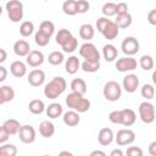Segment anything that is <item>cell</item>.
<instances>
[{
	"label": "cell",
	"mask_w": 156,
	"mask_h": 156,
	"mask_svg": "<svg viewBox=\"0 0 156 156\" xmlns=\"http://www.w3.org/2000/svg\"><path fill=\"white\" fill-rule=\"evenodd\" d=\"M67 88V82L63 77H54L49 83L44 87V95L48 99H56L58 98Z\"/></svg>",
	"instance_id": "1"
},
{
	"label": "cell",
	"mask_w": 156,
	"mask_h": 156,
	"mask_svg": "<svg viewBox=\"0 0 156 156\" xmlns=\"http://www.w3.org/2000/svg\"><path fill=\"white\" fill-rule=\"evenodd\" d=\"M66 105L71 110L77 111L78 113H84L90 108V101L83 95H79L73 91L66 96Z\"/></svg>",
	"instance_id": "2"
},
{
	"label": "cell",
	"mask_w": 156,
	"mask_h": 156,
	"mask_svg": "<svg viewBox=\"0 0 156 156\" xmlns=\"http://www.w3.org/2000/svg\"><path fill=\"white\" fill-rule=\"evenodd\" d=\"M5 9L7 11V17L11 22L17 23L23 18V4L20 0H7Z\"/></svg>",
	"instance_id": "3"
},
{
	"label": "cell",
	"mask_w": 156,
	"mask_h": 156,
	"mask_svg": "<svg viewBox=\"0 0 156 156\" xmlns=\"http://www.w3.org/2000/svg\"><path fill=\"white\" fill-rule=\"evenodd\" d=\"M102 94H104V98L107 101H112V102L117 101L122 96V87L116 80H108L104 85Z\"/></svg>",
	"instance_id": "4"
},
{
	"label": "cell",
	"mask_w": 156,
	"mask_h": 156,
	"mask_svg": "<svg viewBox=\"0 0 156 156\" xmlns=\"http://www.w3.org/2000/svg\"><path fill=\"white\" fill-rule=\"evenodd\" d=\"M79 56L83 57L87 61H93V62H99L100 61V52L96 49V46L90 41H85L84 44L80 45Z\"/></svg>",
	"instance_id": "5"
},
{
	"label": "cell",
	"mask_w": 156,
	"mask_h": 156,
	"mask_svg": "<svg viewBox=\"0 0 156 156\" xmlns=\"http://www.w3.org/2000/svg\"><path fill=\"white\" fill-rule=\"evenodd\" d=\"M138 111H139V117L144 123L151 124L155 121V107L149 100L141 102L139 105V110Z\"/></svg>",
	"instance_id": "6"
},
{
	"label": "cell",
	"mask_w": 156,
	"mask_h": 156,
	"mask_svg": "<svg viewBox=\"0 0 156 156\" xmlns=\"http://www.w3.org/2000/svg\"><path fill=\"white\" fill-rule=\"evenodd\" d=\"M139 48H140V44H139L138 39L134 38V37H126L123 39L122 44H121L122 52L126 56H133V55H135L139 51Z\"/></svg>",
	"instance_id": "7"
},
{
	"label": "cell",
	"mask_w": 156,
	"mask_h": 156,
	"mask_svg": "<svg viewBox=\"0 0 156 156\" xmlns=\"http://www.w3.org/2000/svg\"><path fill=\"white\" fill-rule=\"evenodd\" d=\"M17 134H18L20 140L23 144H32V143L35 141V138H37V132H35L34 127L30 126V124L21 126Z\"/></svg>",
	"instance_id": "8"
},
{
	"label": "cell",
	"mask_w": 156,
	"mask_h": 156,
	"mask_svg": "<svg viewBox=\"0 0 156 156\" xmlns=\"http://www.w3.org/2000/svg\"><path fill=\"white\" fill-rule=\"evenodd\" d=\"M115 140L117 143V145L119 146H124V145H129L132 143H134L135 140V133L132 129H119L117 132V134L115 135Z\"/></svg>",
	"instance_id": "9"
},
{
	"label": "cell",
	"mask_w": 156,
	"mask_h": 156,
	"mask_svg": "<svg viewBox=\"0 0 156 156\" xmlns=\"http://www.w3.org/2000/svg\"><path fill=\"white\" fill-rule=\"evenodd\" d=\"M136 66L138 62L133 56H124L116 61V68L118 72H130L134 71Z\"/></svg>",
	"instance_id": "10"
},
{
	"label": "cell",
	"mask_w": 156,
	"mask_h": 156,
	"mask_svg": "<svg viewBox=\"0 0 156 156\" xmlns=\"http://www.w3.org/2000/svg\"><path fill=\"white\" fill-rule=\"evenodd\" d=\"M122 88L127 91V93H134L136 91V89L139 88V78L136 74L129 73L127 74L123 80H122Z\"/></svg>",
	"instance_id": "11"
},
{
	"label": "cell",
	"mask_w": 156,
	"mask_h": 156,
	"mask_svg": "<svg viewBox=\"0 0 156 156\" xmlns=\"http://www.w3.org/2000/svg\"><path fill=\"white\" fill-rule=\"evenodd\" d=\"M26 57H27L26 62L30 67H39V66H41L44 63V60H45L44 54L41 51H39V50H30L29 54Z\"/></svg>",
	"instance_id": "12"
},
{
	"label": "cell",
	"mask_w": 156,
	"mask_h": 156,
	"mask_svg": "<svg viewBox=\"0 0 156 156\" xmlns=\"http://www.w3.org/2000/svg\"><path fill=\"white\" fill-rule=\"evenodd\" d=\"M27 79H28V83L32 87H40L45 82V72L43 69L35 68V69H33L28 73Z\"/></svg>",
	"instance_id": "13"
},
{
	"label": "cell",
	"mask_w": 156,
	"mask_h": 156,
	"mask_svg": "<svg viewBox=\"0 0 156 156\" xmlns=\"http://www.w3.org/2000/svg\"><path fill=\"white\" fill-rule=\"evenodd\" d=\"M113 140H115V134H113V132H112L111 128L105 127V128H101L100 129V132L98 134V141H99L100 145L108 146Z\"/></svg>",
	"instance_id": "14"
},
{
	"label": "cell",
	"mask_w": 156,
	"mask_h": 156,
	"mask_svg": "<svg viewBox=\"0 0 156 156\" xmlns=\"http://www.w3.org/2000/svg\"><path fill=\"white\" fill-rule=\"evenodd\" d=\"M136 115L132 108H123L121 110V124L124 127H130L135 123Z\"/></svg>",
	"instance_id": "15"
},
{
	"label": "cell",
	"mask_w": 156,
	"mask_h": 156,
	"mask_svg": "<svg viewBox=\"0 0 156 156\" xmlns=\"http://www.w3.org/2000/svg\"><path fill=\"white\" fill-rule=\"evenodd\" d=\"M101 34L104 35L105 39H107V40H113V39H116V38L118 37V34H119V28H118V26H117L113 21H110V22L106 24V27L104 28V30L101 32Z\"/></svg>",
	"instance_id": "16"
},
{
	"label": "cell",
	"mask_w": 156,
	"mask_h": 156,
	"mask_svg": "<svg viewBox=\"0 0 156 156\" xmlns=\"http://www.w3.org/2000/svg\"><path fill=\"white\" fill-rule=\"evenodd\" d=\"M10 72L16 78H22L27 74V65L20 60L13 61L10 66Z\"/></svg>",
	"instance_id": "17"
},
{
	"label": "cell",
	"mask_w": 156,
	"mask_h": 156,
	"mask_svg": "<svg viewBox=\"0 0 156 156\" xmlns=\"http://www.w3.org/2000/svg\"><path fill=\"white\" fill-rule=\"evenodd\" d=\"M30 51V45L27 40H23V39H20L17 41H15L13 44V52L20 56V57H24L29 54Z\"/></svg>",
	"instance_id": "18"
},
{
	"label": "cell",
	"mask_w": 156,
	"mask_h": 156,
	"mask_svg": "<svg viewBox=\"0 0 156 156\" xmlns=\"http://www.w3.org/2000/svg\"><path fill=\"white\" fill-rule=\"evenodd\" d=\"M79 68H80V61H79L78 56L72 55L65 61V71L68 74H76Z\"/></svg>",
	"instance_id": "19"
},
{
	"label": "cell",
	"mask_w": 156,
	"mask_h": 156,
	"mask_svg": "<svg viewBox=\"0 0 156 156\" xmlns=\"http://www.w3.org/2000/svg\"><path fill=\"white\" fill-rule=\"evenodd\" d=\"M62 119H63V123L67 127H76L80 122V116H79V113L77 111L69 110V111H67V112L63 113Z\"/></svg>",
	"instance_id": "20"
},
{
	"label": "cell",
	"mask_w": 156,
	"mask_h": 156,
	"mask_svg": "<svg viewBox=\"0 0 156 156\" xmlns=\"http://www.w3.org/2000/svg\"><path fill=\"white\" fill-rule=\"evenodd\" d=\"M39 133L43 138H51L55 134V126L52 122L45 119L41 121L39 124Z\"/></svg>",
	"instance_id": "21"
},
{
	"label": "cell",
	"mask_w": 156,
	"mask_h": 156,
	"mask_svg": "<svg viewBox=\"0 0 156 156\" xmlns=\"http://www.w3.org/2000/svg\"><path fill=\"white\" fill-rule=\"evenodd\" d=\"M45 112H46V116H48L49 118L55 119V118L61 117V115L63 113V108H62L61 104H58V102H52V104H50L49 106L45 107Z\"/></svg>",
	"instance_id": "22"
},
{
	"label": "cell",
	"mask_w": 156,
	"mask_h": 156,
	"mask_svg": "<svg viewBox=\"0 0 156 156\" xmlns=\"http://www.w3.org/2000/svg\"><path fill=\"white\" fill-rule=\"evenodd\" d=\"M117 55H118V50H117V48L115 45H112V44L104 45V48H102V56H104V58L107 62H113L117 58Z\"/></svg>",
	"instance_id": "23"
},
{
	"label": "cell",
	"mask_w": 156,
	"mask_h": 156,
	"mask_svg": "<svg viewBox=\"0 0 156 156\" xmlns=\"http://www.w3.org/2000/svg\"><path fill=\"white\" fill-rule=\"evenodd\" d=\"M94 34H95V29L93 27V24L90 23H84L80 26L79 28V37L85 40V41H89L94 38Z\"/></svg>",
	"instance_id": "24"
},
{
	"label": "cell",
	"mask_w": 156,
	"mask_h": 156,
	"mask_svg": "<svg viewBox=\"0 0 156 156\" xmlns=\"http://www.w3.org/2000/svg\"><path fill=\"white\" fill-rule=\"evenodd\" d=\"M87 83L84 79L82 78H74L72 82H71V90L73 93H77L79 95H84L87 93Z\"/></svg>",
	"instance_id": "25"
},
{
	"label": "cell",
	"mask_w": 156,
	"mask_h": 156,
	"mask_svg": "<svg viewBox=\"0 0 156 156\" xmlns=\"http://www.w3.org/2000/svg\"><path fill=\"white\" fill-rule=\"evenodd\" d=\"M45 104L43 100L40 99H33L29 104H28V110L33 113V115H40L45 111Z\"/></svg>",
	"instance_id": "26"
},
{
	"label": "cell",
	"mask_w": 156,
	"mask_h": 156,
	"mask_svg": "<svg viewBox=\"0 0 156 156\" xmlns=\"http://www.w3.org/2000/svg\"><path fill=\"white\" fill-rule=\"evenodd\" d=\"M2 127L6 129V132L10 134V135H15L18 133L20 128H21V124L17 119H13V118H10V119H6L4 123H2Z\"/></svg>",
	"instance_id": "27"
},
{
	"label": "cell",
	"mask_w": 156,
	"mask_h": 156,
	"mask_svg": "<svg viewBox=\"0 0 156 156\" xmlns=\"http://www.w3.org/2000/svg\"><path fill=\"white\" fill-rule=\"evenodd\" d=\"M133 22V18H132V15L130 13H124V15H117V18L115 21V23L118 26L119 29H126L128 28Z\"/></svg>",
	"instance_id": "28"
},
{
	"label": "cell",
	"mask_w": 156,
	"mask_h": 156,
	"mask_svg": "<svg viewBox=\"0 0 156 156\" xmlns=\"http://www.w3.org/2000/svg\"><path fill=\"white\" fill-rule=\"evenodd\" d=\"M62 11H63V13H66L68 16L77 15V2H76V0H66L62 4Z\"/></svg>",
	"instance_id": "29"
},
{
	"label": "cell",
	"mask_w": 156,
	"mask_h": 156,
	"mask_svg": "<svg viewBox=\"0 0 156 156\" xmlns=\"http://www.w3.org/2000/svg\"><path fill=\"white\" fill-rule=\"evenodd\" d=\"M33 32H34V24H33V22L24 21V22L21 23V26H20V34L22 37H24V38L30 37L33 34Z\"/></svg>",
	"instance_id": "30"
},
{
	"label": "cell",
	"mask_w": 156,
	"mask_h": 156,
	"mask_svg": "<svg viewBox=\"0 0 156 156\" xmlns=\"http://www.w3.org/2000/svg\"><path fill=\"white\" fill-rule=\"evenodd\" d=\"M80 68L87 72V73H94V72H98L100 69V61L99 62H93V61H87L84 60L82 63H80Z\"/></svg>",
	"instance_id": "31"
},
{
	"label": "cell",
	"mask_w": 156,
	"mask_h": 156,
	"mask_svg": "<svg viewBox=\"0 0 156 156\" xmlns=\"http://www.w3.org/2000/svg\"><path fill=\"white\" fill-rule=\"evenodd\" d=\"M17 147L13 144H1L0 145V156H16Z\"/></svg>",
	"instance_id": "32"
},
{
	"label": "cell",
	"mask_w": 156,
	"mask_h": 156,
	"mask_svg": "<svg viewBox=\"0 0 156 156\" xmlns=\"http://www.w3.org/2000/svg\"><path fill=\"white\" fill-rule=\"evenodd\" d=\"M38 30H40L41 33H44L45 35H48V37L51 38L52 34L55 33V24H54L51 21H43V22L40 23Z\"/></svg>",
	"instance_id": "33"
},
{
	"label": "cell",
	"mask_w": 156,
	"mask_h": 156,
	"mask_svg": "<svg viewBox=\"0 0 156 156\" xmlns=\"http://www.w3.org/2000/svg\"><path fill=\"white\" fill-rule=\"evenodd\" d=\"M72 37V33H71V30H68V29H66V28H62V29H60L57 33H56V44H58L60 46H62L69 38Z\"/></svg>",
	"instance_id": "34"
},
{
	"label": "cell",
	"mask_w": 156,
	"mask_h": 156,
	"mask_svg": "<svg viewBox=\"0 0 156 156\" xmlns=\"http://www.w3.org/2000/svg\"><path fill=\"white\" fill-rule=\"evenodd\" d=\"M63 61H65V56H63V52H61V51H52L48 56V62L52 66H58Z\"/></svg>",
	"instance_id": "35"
},
{
	"label": "cell",
	"mask_w": 156,
	"mask_h": 156,
	"mask_svg": "<svg viewBox=\"0 0 156 156\" xmlns=\"http://www.w3.org/2000/svg\"><path fill=\"white\" fill-rule=\"evenodd\" d=\"M139 65L144 71H151L154 68V57L151 55H143L139 58Z\"/></svg>",
	"instance_id": "36"
},
{
	"label": "cell",
	"mask_w": 156,
	"mask_h": 156,
	"mask_svg": "<svg viewBox=\"0 0 156 156\" xmlns=\"http://www.w3.org/2000/svg\"><path fill=\"white\" fill-rule=\"evenodd\" d=\"M61 48H62V51L63 52H73V51H76L77 48H78V40H77V38L74 35H72Z\"/></svg>",
	"instance_id": "37"
},
{
	"label": "cell",
	"mask_w": 156,
	"mask_h": 156,
	"mask_svg": "<svg viewBox=\"0 0 156 156\" xmlns=\"http://www.w3.org/2000/svg\"><path fill=\"white\" fill-rule=\"evenodd\" d=\"M0 91L2 94V98L5 100V102H10L15 99V90L10 85H2L0 87Z\"/></svg>",
	"instance_id": "38"
},
{
	"label": "cell",
	"mask_w": 156,
	"mask_h": 156,
	"mask_svg": "<svg viewBox=\"0 0 156 156\" xmlns=\"http://www.w3.org/2000/svg\"><path fill=\"white\" fill-rule=\"evenodd\" d=\"M140 94L144 99L146 100H151L154 99V95H155V89H154V85L152 84H144L141 88H140Z\"/></svg>",
	"instance_id": "39"
},
{
	"label": "cell",
	"mask_w": 156,
	"mask_h": 156,
	"mask_svg": "<svg viewBox=\"0 0 156 156\" xmlns=\"http://www.w3.org/2000/svg\"><path fill=\"white\" fill-rule=\"evenodd\" d=\"M101 12L105 17H111V16H115L116 15V4L112 2V1H108L106 4H104L102 9H101Z\"/></svg>",
	"instance_id": "40"
},
{
	"label": "cell",
	"mask_w": 156,
	"mask_h": 156,
	"mask_svg": "<svg viewBox=\"0 0 156 156\" xmlns=\"http://www.w3.org/2000/svg\"><path fill=\"white\" fill-rule=\"evenodd\" d=\"M34 41L39 46H46L49 44V41H50V37H48L44 33H41L40 30H38L35 33V35H34Z\"/></svg>",
	"instance_id": "41"
},
{
	"label": "cell",
	"mask_w": 156,
	"mask_h": 156,
	"mask_svg": "<svg viewBox=\"0 0 156 156\" xmlns=\"http://www.w3.org/2000/svg\"><path fill=\"white\" fill-rule=\"evenodd\" d=\"M77 2V13H85L90 9V4L87 0H76Z\"/></svg>",
	"instance_id": "42"
},
{
	"label": "cell",
	"mask_w": 156,
	"mask_h": 156,
	"mask_svg": "<svg viewBox=\"0 0 156 156\" xmlns=\"http://www.w3.org/2000/svg\"><path fill=\"white\" fill-rule=\"evenodd\" d=\"M108 121L113 124H121V110L111 111L108 115Z\"/></svg>",
	"instance_id": "43"
},
{
	"label": "cell",
	"mask_w": 156,
	"mask_h": 156,
	"mask_svg": "<svg viewBox=\"0 0 156 156\" xmlns=\"http://www.w3.org/2000/svg\"><path fill=\"white\" fill-rule=\"evenodd\" d=\"M110 21H111V20H108V17H105V16L98 18V20H96V29L101 33V32L104 30V28L106 27V24H107Z\"/></svg>",
	"instance_id": "44"
},
{
	"label": "cell",
	"mask_w": 156,
	"mask_h": 156,
	"mask_svg": "<svg viewBox=\"0 0 156 156\" xmlns=\"http://www.w3.org/2000/svg\"><path fill=\"white\" fill-rule=\"evenodd\" d=\"M128 156H143V150L139 146H129L127 149Z\"/></svg>",
	"instance_id": "45"
},
{
	"label": "cell",
	"mask_w": 156,
	"mask_h": 156,
	"mask_svg": "<svg viewBox=\"0 0 156 156\" xmlns=\"http://www.w3.org/2000/svg\"><path fill=\"white\" fill-rule=\"evenodd\" d=\"M128 12V5L126 2L116 4V15H124Z\"/></svg>",
	"instance_id": "46"
},
{
	"label": "cell",
	"mask_w": 156,
	"mask_h": 156,
	"mask_svg": "<svg viewBox=\"0 0 156 156\" xmlns=\"http://www.w3.org/2000/svg\"><path fill=\"white\" fill-rule=\"evenodd\" d=\"M9 138H10V134L6 132V129L2 126H0V145L6 143L9 140Z\"/></svg>",
	"instance_id": "47"
},
{
	"label": "cell",
	"mask_w": 156,
	"mask_h": 156,
	"mask_svg": "<svg viewBox=\"0 0 156 156\" xmlns=\"http://www.w3.org/2000/svg\"><path fill=\"white\" fill-rule=\"evenodd\" d=\"M147 22L151 26H156V9H152L149 13H147Z\"/></svg>",
	"instance_id": "48"
},
{
	"label": "cell",
	"mask_w": 156,
	"mask_h": 156,
	"mask_svg": "<svg viewBox=\"0 0 156 156\" xmlns=\"http://www.w3.org/2000/svg\"><path fill=\"white\" fill-rule=\"evenodd\" d=\"M6 78H7V69L0 65V83L4 82Z\"/></svg>",
	"instance_id": "49"
},
{
	"label": "cell",
	"mask_w": 156,
	"mask_h": 156,
	"mask_svg": "<svg viewBox=\"0 0 156 156\" xmlns=\"http://www.w3.org/2000/svg\"><path fill=\"white\" fill-rule=\"evenodd\" d=\"M149 154L151 156H156V141H152L149 145Z\"/></svg>",
	"instance_id": "50"
},
{
	"label": "cell",
	"mask_w": 156,
	"mask_h": 156,
	"mask_svg": "<svg viewBox=\"0 0 156 156\" xmlns=\"http://www.w3.org/2000/svg\"><path fill=\"white\" fill-rule=\"evenodd\" d=\"M6 58H7V52H6V50L0 48V63L5 62V61H6Z\"/></svg>",
	"instance_id": "51"
},
{
	"label": "cell",
	"mask_w": 156,
	"mask_h": 156,
	"mask_svg": "<svg viewBox=\"0 0 156 156\" xmlns=\"http://www.w3.org/2000/svg\"><path fill=\"white\" fill-rule=\"evenodd\" d=\"M110 156H123V151L121 149H113L110 152Z\"/></svg>",
	"instance_id": "52"
},
{
	"label": "cell",
	"mask_w": 156,
	"mask_h": 156,
	"mask_svg": "<svg viewBox=\"0 0 156 156\" xmlns=\"http://www.w3.org/2000/svg\"><path fill=\"white\" fill-rule=\"evenodd\" d=\"M90 156H106V154L101 150H94L90 152Z\"/></svg>",
	"instance_id": "53"
},
{
	"label": "cell",
	"mask_w": 156,
	"mask_h": 156,
	"mask_svg": "<svg viewBox=\"0 0 156 156\" xmlns=\"http://www.w3.org/2000/svg\"><path fill=\"white\" fill-rule=\"evenodd\" d=\"M60 155H68V156H72L73 154H72V152H69V151H61V152H60Z\"/></svg>",
	"instance_id": "54"
},
{
	"label": "cell",
	"mask_w": 156,
	"mask_h": 156,
	"mask_svg": "<svg viewBox=\"0 0 156 156\" xmlns=\"http://www.w3.org/2000/svg\"><path fill=\"white\" fill-rule=\"evenodd\" d=\"M2 104H5V100H4L2 94H1V91H0V105H2Z\"/></svg>",
	"instance_id": "55"
},
{
	"label": "cell",
	"mask_w": 156,
	"mask_h": 156,
	"mask_svg": "<svg viewBox=\"0 0 156 156\" xmlns=\"http://www.w3.org/2000/svg\"><path fill=\"white\" fill-rule=\"evenodd\" d=\"M1 13H2V7L0 6V16H1Z\"/></svg>",
	"instance_id": "56"
},
{
	"label": "cell",
	"mask_w": 156,
	"mask_h": 156,
	"mask_svg": "<svg viewBox=\"0 0 156 156\" xmlns=\"http://www.w3.org/2000/svg\"><path fill=\"white\" fill-rule=\"evenodd\" d=\"M6 1H7V0H6Z\"/></svg>",
	"instance_id": "57"
}]
</instances>
